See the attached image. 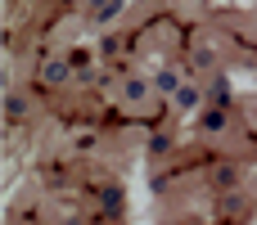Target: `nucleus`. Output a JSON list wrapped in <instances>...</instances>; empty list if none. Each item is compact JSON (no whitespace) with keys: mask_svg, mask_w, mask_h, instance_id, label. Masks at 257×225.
Listing matches in <instances>:
<instances>
[{"mask_svg":"<svg viewBox=\"0 0 257 225\" xmlns=\"http://www.w3.org/2000/svg\"><path fill=\"white\" fill-rule=\"evenodd\" d=\"M172 104H176L181 113H199V104H203V90H199V86L190 81V86H181V90L172 95Z\"/></svg>","mask_w":257,"mask_h":225,"instance_id":"f257e3e1","label":"nucleus"},{"mask_svg":"<svg viewBox=\"0 0 257 225\" xmlns=\"http://www.w3.org/2000/svg\"><path fill=\"white\" fill-rule=\"evenodd\" d=\"M41 81H45V86H63V81H68V63H63V59H45V63H41Z\"/></svg>","mask_w":257,"mask_h":225,"instance_id":"f03ea898","label":"nucleus"},{"mask_svg":"<svg viewBox=\"0 0 257 225\" xmlns=\"http://www.w3.org/2000/svg\"><path fill=\"white\" fill-rule=\"evenodd\" d=\"M145 95H149V86H145L140 77H126V86H122V99H126V104H140Z\"/></svg>","mask_w":257,"mask_h":225,"instance_id":"7ed1b4c3","label":"nucleus"},{"mask_svg":"<svg viewBox=\"0 0 257 225\" xmlns=\"http://www.w3.org/2000/svg\"><path fill=\"white\" fill-rule=\"evenodd\" d=\"M5 113H9V117H27V95H23V90H9V95H5Z\"/></svg>","mask_w":257,"mask_h":225,"instance_id":"20e7f679","label":"nucleus"},{"mask_svg":"<svg viewBox=\"0 0 257 225\" xmlns=\"http://www.w3.org/2000/svg\"><path fill=\"white\" fill-rule=\"evenodd\" d=\"M90 9H95V18H99V23H108V18H117V9H122V0H95Z\"/></svg>","mask_w":257,"mask_h":225,"instance_id":"39448f33","label":"nucleus"},{"mask_svg":"<svg viewBox=\"0 0 257 225\" xmlns=\"http://www.w3.org/2000/svg\"><path fill=\"white\" fill-rule=\"evenodd\" d=\"M203 131H208V135H212V131H226V113H221V108H208V113H203Z\"/></svg>","mask_w":257,"mask_h":225,"instance_id":"423d86ee","label":"nucleus"}]
</instances>
